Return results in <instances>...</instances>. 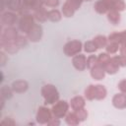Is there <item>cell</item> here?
<instances>
[{
    "instance_id": "7a4b0ae2",
    "label": "cell",
    "mask_w": 126,
    "mask_h": 126,
    "mask_svg": "<svg viewBox=\"0 0 126 126\" xmlns=\"http://www.w3.org/2000/svg\"><path fill=\"white\" fill-rule=\"evenodd\" d=\"M86 46H88V47H91V46H90V42L86 43ZM92 47H94V46H92ZM86 50H87V51H94V50H95V46H94V48H86Z\"/></svg>"
},
{
    "instance_id": "6da1fadb",
    "label": "cell",
    "mask_w": 126,
    "mask_h": 126,
    "mask_svg": "<svg viewBox=\"0 0 126 126\" xmlns=\"http://www.w3.org/2000/svg\"><path fill=\"white\" fill-rule=\"evenodd\" d=\"M74 65L76 66L77 69H84L85 68V57L82 56V55H79V56H76L74 58Z\"/></svg>"
}]
</instances>
